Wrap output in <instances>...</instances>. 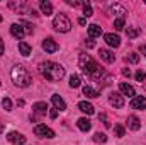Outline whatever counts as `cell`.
I'll return each mask as SVG.
<instances>
[{"mask_svg": "<svg viewBox=\"0 0 146 145\" xmlns=\"http://www.w3.org/2000/svg\"><path fill=\"white\" fill-rule=\"evenodd\" d=\"M94 142H97V144H106V142H107V135L99 132V133L94 135Z\"/></svg>", "mask_w": 146, "mask_h": 145, "instance_id": "obj_25", "label": "cell"}, {"mask_svg": "<svg viewBox=\"0 0 146 145\" xmlns=\"http://www.w3.org/2000/svg\"><path fill=\"white\" fill-rule=\"evenodd\" d=\"M78 109H80L82 113H85V114H94V113H95L94 106H92L88 101H80V103H78Z\"/></svg>", "mask_w": 146, "mask_h": 145, "instance_id": "obj_16", "label": "cell"}, {"mask_svg": "<svg viewBox=\"0 0 146 145\" xmlns=\"http://www.w3.org/2000/svg\"><path fill=\"white\" fill-rule=\"evenodd\" d=\"M49 116H51V118L54 119V118L58 116V109H56V108H53V109H51V111H49Z\"/></svg>", "mask_w": 146, "mask_h": 145, "instance_id": "obj_34", "label": "cell"}, {"mask_svg": "<svg viewBox=\"0 0 146 145\" xmlns=\"http://www.w3.org/2000/svg\"><path fill=\"white\" fill-rule=\"evenodd\" d=\"M126 60H127L129 63H138V62H139V55H138V53H129V55L126 56Z\"/></svg>", "mask_w": 146, "mask_h": 145, "instance_id": "obj_29", "label": "cell"}, {"mask_svg": "<svg viewBox=\"0 0 146 145\" xmlns=\"http://www.w3.org/2000/svg\"><path fill=\"white\" fill-rule=\"evenodd\" d=\"M10 34L15 38V39H22V38L26 36V29H24V26L22 24H12L10 26Z\"/></svg>", "mask_w": 146, "mask_h": 145, "instance_id": "obj_9", "label": "cell"}, {"mask_svg": "<svg viewBox=\"0 0 146 145\" xmlns=\"http://www.w3.org/2000/svg\"><path fill=\"white\" fill-rule=\"evenodd\" d=\"M3 55V41H2V38H0V56Z\"/></svg>", "mask_w": 146, "mask_h": 145, "instance_id": "obj_38", "label": "cell"}, {"mask_svg": "<svg viewBox=\"0 0 146 145\" xmlns=\"http://www.w3.org/2000/svg\"><path fill=\"white\" fill-rule=\"evenodd\" d=\"M119 91H121L124 96H127V97H134V96H136L134 87L129 85V84H126V82H121V84H119Z\"/></svg>", "mask_w": 146, "mask_h": 145, "instance_id": "obj_14", "label": "cell"}, {"mask_svg": "<svg viewBox=\"0 0 146 145\" xmlns=\"http://www.w3.org/2000/svg\"><path fill=\"white\" fill-rule=\"evenodd\" d=\"M99 118H100V119H102V121H104V125H106V126H107V128H109V126H110V123H109V119H107V116H106V114H100V116H99Z\"/></svg>", "mask_w": 146, "mask_h": 145, "instance_id": "obj_33", "label": "cell"}, {"mask_svg": "<svg viewBox=\"0 0 146 145\" xmlns=\"http://www.w3.org/2000/svg\"><path fill=\"white\" fill-rule=\"evenodd\" d=\"M19 51H21L22 56H29V55H31V46H29L26 41H21V43H19Z\"/></svg>", "mask_w": 146, "mask_h": 145, "instance_id": "obj_23", "label": "cell"}, {"mask_svg": "<svg viewBox=\"0 0 146 145\" xmlns=\"http://www.w3.org/2000/svg\"><path fill=\"white\" fill-rule=\"evenodd\" d=\"M10 79L17 87H27L31 84V73L27 72L22 65H14L10 70Z\"/></svg>", "mask_w": 146, "mask_h": 145, "instance_id": "obj_3", "label": "cell"}, {"mask_svg": "<svg viewBox=\"0 0 146 145\" xmlns=\"http://www.w3.org/2000/svg\"><path fill=\"white\" fill-rule=\"evenodd\" d=\"M124 133H126L124 126H122V125H115V135H117L119 138H122V137H124Z\"/></svg>", "mask_w": 146, "mask_h": 145, "instance_id": "obj_31", "label": "cell"}, {"mask_svg": "<svg viewBox=\"0 0 146 145\" xmlns=\"http://www.w3.org/2000/svg\"><path fill=\"white\" fill-rule=\"evenodd\" d=\"M122 75H124V77H131V70H129V68H124V70H122Z\"/></svg>", "mask_w": 146, "mask_h": 145, "instance_id": "obj_37", "label": "cell"}, {"mask_svg": "<svg viewBox=\"0 0 146 145\" xmlns=\"http://www.w3.org/2000/svg\"><path fill=\"white\" fill-rule=\"evenodd\" d=\"M78 24H82V26H83V24H85V17H80V19H78Z\"/></svg>", "mask_w": 146, "mask_h": 145, "instance_id": "obj_39", "label": "cell"}, {"mask_svg": "<svg viewBox=\"0 0 146 145\" xmlns=\"http://www.w3.org/2000/svg\"><path fill=\"white\" fill-rule=\"evenodd\" d=\"M114 28H115V31H122L124 29V19H115L114 21Z\"/></svg>", "mask_w": 146, "mask_h": 145, "instance_id": "obj_30", "label": "cell"}, {"mask_svg": "<svg viewBox=\"0 0 146 145\" xmlns=\"http://www.w3.org/2000/svg\"><path fill=\"white\" fill-rule=\"evenodd\" d=\"M99 55H100V58H102L106 63H114V62H115V55H114L110 50H106V48H102V50L99 51Z\"/></svg>", "mask_w": 146, "mask_h": 145, "instance_id": "obj_15", "label": "cell"}, {"mask_svg": "<svg viewBox=\"0 0 146 145\" xmlns=\"http://www.w3.org/2000/svg\"><path fill=\"white\" fill-rule=\"evenodd\" d=\"M3 130H5V126H3V123L0 121V133H3Z\"/></svg>", "mask_w": 146, "mask_h": 145, "instance_id": "obj_40", "label": "cell"}, {"mask_svg": "<svg viewBox=\"0 0 146 145\" xmlns=\"http://www.w3.org/2000/svg\"><path fill=\"white\" fill-rule=\"evenodd\" d=\"M85 44H87V48H94V46H95V43H94L92 39H88V41H85Z\"/></svg>", "mask_w": 146, "mask_h": 145, "instance_id": "obj_36", "label": "cell"}, {"mask_svg": "<svg viewBox=\"0 0 146 145\" xmlns=\"http://www.w3.org/2000/svg\"><path fill=\"white\" fill-rule=\"evenodd\" d=\"M88 36H90V39L100 38L102 36V28L97 26V24H90V26H88Z\"/></svg>", "mask_w": 146, "mask_h": 145, "instance_id": "obj_17", "label": "cell"}, {"mask_svg": "<svg viewBox=\"0 0 146 145\" xmlns=\"http://www.w3.org/2000/svg\"><path fill=\"white\" fill-rule=\"evenodd\" d=\"M42 50H44L46 53H56V51L60 50V46H58V43H56L53 38H46V39L42 41Z\"/></svg>", "mask_w": 146, "mask_h": 145, "instance_id": "obj_6", "label": "cell"}, {"mask_svg": "<svg viewBox=\"0 0 146 145\" xmlns=\"http://www.w3.org/2000/svg\"><path fill=\"white\" fill-rule=\"evenodd\" d=\"M70 87H72V89L80 87V77H78V75H75V73H73L72 77H70Z\"/></svg>", "mask_w": 146, "mask_h": 145, "instance_id": "obj_26", "label": "cell"}, {"mask_svg": "<svg viewBox=\"0 0 146 145\" xmlns=\"http://www.w3.org/2000/svg\"><path fill=\"white\" fill-rule=\"evenodd\" d=\"M104 39H106V43L109 44L110 48H119L121 46V38L117 36V34H114V33L104 34Z\"/></svg>", "mask_w": 146, "mask_h": 145, "instance_id": "obj_10", "label": "cell"}, {"mask_svg": "<svg viewBox=\"0 0 146 145\" xmlns=\"http://www.w3.org/2000/svg\"><path fill=\"white\" fill-rule=\"evenodd\" d=\"M131 108L133 109H146V97H143V96H134L131 99Z\"/></svg>", "mask_w": 146, "mask_h": 145, "instance_id": "obj_12", "label": "cell"}, {"mask_svg": "<svg viewBox=\"0 0 146 145\" xmlns=\"http://www.w3.org/2000/svg\"><path fill=\"white\" fill-rule=\"evenodd\" d=\"M110 14L115 15V19H126L127 10H126L122 5H119V3H112V5H110Z\"/></svg>", "mask_w": 146, "mask_h": 145, "instance_id": "obj_8", "label": "cell"}, {"mask_svg": "<svg viewBox=\"0 0 146 145\" xmlns=\"http://www.w3.org/2000/svg\"><path fill=\"white\" fill-rule=\"evenodd\" d=\"M109 103L114 106V108H122L124 106V97H122V94H119V92H112L109 96Z\"/></svg>", "mask_w": 146, "mask_h": 145, "instance_id": "obj_11", "label": "cell"}, {"mask_svg": "<svg viewBox=\"0 0 146 145\" xmlns=\"http://www.w3.org/2000/svg\"><path fill=\"white\" fill-rule=\"evenodd\" d=\"M134 77H136V80H138V82H143V80H145V77H146V73L143 72V70H139V72H136Z\"/></svg>", "mask_w": 146, "mask_h": 145, "instance_id": "obj_32", "label": "cell"}, {"mask_svg": "<svg viewBox=\"0 0 146 145\" xmlns=\"http://www.w3.org/2000/svg\"><path fill=\"white\" fill-rule=\"evenodd\" d=\"M39 70L42 73V77L49 82H58L65 77V68L60 65V63H54V62H46V63H41Z\"/></svg>", "mask_w": 146, "mask_h": 145, "instance_id": "obj_1", "label": "cell"}, {"mask_svg": "<svg viewBox=\"0 0 146 145\" xmlns=\"http://www.w3.org/2000/svg\"><path fill=\"white\" fill-rule=\"evenodd\" d=\"M53 28L58 33H68L72 29V21L65 14H56L54 19H53Z\"/></svg>", "mask_w": 146, "mask_h": 145, "instance_id": "obj_4", "label": "cell"}, {"mask_svg": "<svg viewBox=\"0 0 146 145\" xmlns=\"http://www.w3.org/2000/svg\"><path fill=\"white\" fill-rule=\"evenodd\" d=\"M127 128L133 130V132H138V130L141 128V121H139V118L134 116V114L127 116Z\"/></svg>", "mask_w": 146, "mask_h": 145, "instance_id": "obj_13", "label": "cell"}, {"mask_svg": "<svg viewBox=\"0 0 146 145\" xmlns=\"http://www.w3.org/2000/svg\"><path fill=\"white\" fill-rule=\"evenodd\" d=\"M39 7H41V12H42L44 15H51V14H53V5H51V2L41 0V2H39Z\"/></svg>", "mask_w": 146, "mask_h": 145, "instance_id": "obj_18", "label": "cell"}, {"mask_svg": "<svg viewBox=\"0 0 146 145\" xmlns=\"http://www.w3.org/2000/svg\"><path fill=\"white\" fill-rule=\"evenodd\" d=\"M0 22H2V15H0Z\"/></svg>", "mask_w": 146, "mask_h": 145, "instance_id": "obj_41", "label": "cell"}, {"mask_svg": "<svg viewBox=\"0 0 146 145\" xmlns=\"http://www.w3.org/2000/svg\"><path fill=\"white\" fill-rule=\"evenodd\" d=\"M34 133L37 137H46V138H53L54 137V132L49 126H46V125H36L34 126Z\"/></svg>", "mask_w": 146, "mask_h": 145, "instance_id": "obj_5", "label": "cell"}, {"mask_svg": "<svg viewBox=\"0 0 146 145\" xmlns=\"http://www.w3.org/2000/svg\"><path fill=\"white\" fill-rule=\"evenodd\" d=\"M51 101H53V104H54V108L58 109V111H65L66 109V103L58 96V94H54L53 97H51Z\"/></svg>", "mask_w": 146, "mask_h": 145, "instance_id": "obj_20", "label": "cell"}, {"mask_svg": "<svg viewBox=\"0 0 146 145\" xmlns=\"http://www.w3.org/2000/svg\"><path fill=\"white\" fill-rule=\"evenodd\" d=\"M76 126H78L82 132H90L92 123H90V119H88V118H80V119L76 121Z\"/></svg>", "mask_w": 146, "mask_h": 145, "instance_id": "obj_19", "label": "cell"}, {"mask_svg": "<svg viewBox=\"0 0 146 145\" xmlns=\"http://www.w3.org/2000/svg\"><path fill=\"white\" fill-rule=\"evenodd\" d=\"M82 7H83V15H85V17H90V15L94 14V12H92V5H90L88 2H83Z\"/></svg>", "mask_w": 146, "mask_h": 145, "instance_id": "obj_27", "label": "cell"}, {"mask_svg": "<svg viewBox=\"0 0 146 145\" xmlns=\"http://www.w3.org/2000/svg\"><path fill=\"white\" fill-rule=\"evenodd\" d=\"M2 108L5 109V111H12V101L9 97H3L2 99Z\"/></svg>", "mask_w": 146, "mask_h": 145, "instance_id": "obj_28", "label": "cell"}, {"mask_svg": "<svg viewBox=\"0 0 146 145\" xmlns=\"http://www.w3.org/2000/svg\"><path fill=\"white\" fill-rule=\"evenodd\" d=\"M78 65H80V68L83 70L85 73H88V75H92V77H100L104 70L99 67V63L90 56V55H87V53H80V58H78Z\"/></svg>", "mask_w": 146, "mask_h": 145, "instance_id": "obj_2", "label": "cell"}, {"mask_svg": "<svg viewBox=\"0 0 146 145\" xmlns=\"http://www.w3.org/2000/svg\"><path fill=\"white\" fill-rule=\"evenodd\" d=\"M139 51H141V55H143V56H146V43H143V44L139 46Z\"/></svg>", "mask_w": 146, "mask_h": 145, "instance_id": "obj_35", "label": "cell"}, {"mask_svg": "<svg viewBox=\"0 0 146 145\" xmlns=\"http://www.w3.org/2000/svg\"><path fill=\"white\" fill-rule=\"evenodd\" d=\"M33 111H34L36 114H46V111H48V104L42 103V101H39V103H36V104L33 106Z\"/></svg>", "mask_w": 146, "mask_h": 145, "instance_id": "obj_21", "label": "cell"}, {"mask_svg": "<svg viewBox=\"0 0 146 145\" xmlns=\"http://www.w3.org/2000/svg\"><path fill=\"white\" fill-rule=\"evenodd\" d=\"M139 33H141V29H139V28H127V29H126V34H127V38H131V39L138 38Z\"/></svg>", "mask_w": 146, "mask_h": 145, "instance_id": "obj_24", "label": "cell"}, {"mask_svg": "<svg viewBox=\"0 0 146 145\" xmlns=\"http://www.w3.org/2000/svg\"><path fill=\"white\" fill-rule=\"evenodd\" d=\"M83 96H87L88 99H94V97H99V92H97L94 87L85 85V87H83Z\"/></svg>", "mask_w": 146, "mask_h": 145, "instance_id": "obj_22", "label": "cell"}, {"mask_svg": "<svg viewBox=\"0 0 146 145\" xmlns=\"http://www.w3.org/2000/svg\"><path fill=\"white\" fill-rule=\"evenodd\" d=\"M7 140H9L10 144H15V145H24L26 144V137H24L22 133H19V132H10V133L7 135Z\"/></svg>", "mask_w": 146, "mask_h": 145, "instance_id": "obj_7", "label": "cell"}]
</instances>
